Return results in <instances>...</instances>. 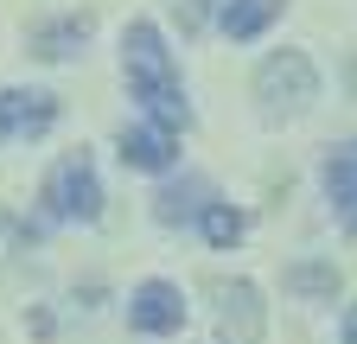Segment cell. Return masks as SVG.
I'll use <instances>...</instances> for the list:
<instances>
[{"mask_svg":"<svg viewBox=\"0 0 357 344\" xmlns=\"http://www.w3.org/2000/svg\"><path fill=\"white\" fill-rule=\"evenodd\" d=\"M121 77H128V96L141 102L147 121H160L166 134H185V127H192L185 83H178V64L166 52V32L153 19H134L121 32Z\"/></svg>","mask_w":357,"mask_h":344,"instance_id":"6da1fadb","label":"cell"},{"mask_svg":"<svg viewBox=\"0 0 357 344\" xmlns=\"http://www.w3.org/2000/svg\"><path fill=\"white\" fill-rule=\"evenodd\" d=\"M255 102L268 121H294L319 102V64H312L300 45H281L255 64Z\"/></svg>","mask_w":357,"mask_h":344,"instance_id":"7a4b0ae2","label":"cell"},{"mask_svg":"<svg viewBox=\"0 0 357 344\" xmlns=\"http://www.w3.org/2000/svg\"><path fill=\"white\" fill-rule=\"evenodd\" d=\"M38 204H45V217H52V224H96V217H102V179H96V159H89L83 147L64 153L52 172H45Z\"/></svg>","mask_w":357,"mask_h":344,"instance_id":"3957f363","label":"cell"},{"mask_svg":"<svg viewBox=\"0 0 357 344\" xmlns=\"http://www.w3.org/2000/svg\"><path fill=\"white\" fill-rule=\"evenodd\" d=\"M217 344H268V299L255 281H217Z\"/></svg>","mask_w":357,"mask_h":344,"instance_id":"277c9868","label":"cell"},{"mask_svg":"<svg viewBox=\"0 0 357 344\" xmlns=\"http://www.w3.org/2000/svg\"><path fill=\"white\" fill-rule=\"evenodd\" d=\"M185 319H192V306H185V293H178V281H141L128 293V331H141V338H178L185 331Z\"/></svg>","mask_w":357,"mask_h":344,"instance_id":"5b68a950","label":"cell"},{"mask_svg":"<svg viewBox=\"0 0 357 344\" xmlns=\"http://www.w3.org/2000/svg\"><path fill=\"white\" fill-rule=\"evenodd\" d=\"M58 127V96L52 90H0V147L7 141H38Z\"/></svg>","mask_w":357,"mask_h":344,"instance_id":"8992f818","label":"cell"},{"mask_svg":"<svg viewBox=\"0 0 357 344\" xmlns=\"http://www.w3.org/2000/svg\"><path fill=\"white\" fill-rule=\"evenodd\" d=\"M115 153H121V166L128 172H172L178 166V134H166L160 121H128L121 134H115Z\"/></svg>","mask_w":357,"mask_h":344,"instance_id":"52a82bcc","label":"cell"},{"mask_svg":"<svg viewBox=\"0 0 357 344\" xmlns=\"http://www.w3.org/2000/svg\"><path fill=\"white\" fill-rule=\"evenodd\" d=\"M319 191L332 204V217L344 224V236H357V141L326 147V159H319Z\"/></svg>","mask_w":357,"mask_h":344,"instance_id":"ba28073f","label":"cell"},{"mask_svg":"<svg viewBox=\"0 0 357 344\" xmlns=\"http://www.w3.org/2000/svg\"><path fill=\"white\" fill-rule=\"evenodd\" d=\"M89 32H96V19H89V13H58V19L32 26L26 52H32V58H45V64H64V58H77V52L89 45Z\"/></svg>","mask_w":357,"mask_h":344,"instance_id":"9c48e42d","label":"cell"},{"mask_svg":"<svg viewBox=\"0 0 357 344\" xmlns=\"http://www.w3.org/2000/svg\"><path fill=\"white\" fill-rule=\"evenodd\" d=\"M211 198H217V191H211L204 172H178L172 185H160V191H153V224H166V230H172V224H192Z\"/></svg>","mask_w":357,"mask_h":344,"instance_id":"30bf717a","label":"cell"},{"mask_svg":"<svg viewBox=\"0 0 357 344\" xmlns=\"http://www.w3.org/2000/svg\"><path fill=\"white\" fill-rule=\"evenodd\" d=\"M281 13H287V0H223L217 7V32L230 38V45H255Z\"/></svg>","mask_w":357,"mask_h":344,"instance_id":"8fae6325","label":"cell"},{"mask_svg":"<svg viewBox=\"0 0 357 344\" xmlns=\"http://www.w3.org/2000/svg\"><path fill=\"white\" fill-rule=\"evenodd\" d=\"M281 287H287L294 299L332 306V299H338V287H344V274H338L332 262H319V255H306V262H287V268H281Z\"/></svg>","mask_w":357,"mask_h":344,"instance_id":"7c38bea8","label":"cell"},{"mask_svg":"<svg viewBox=\"0 0 357 344\" xmlns=\"http://www.w3.org/2000/svg\"><path fill=\"white\" fill-rule=\"evenodd\" d=\"M192 224H198V236H204L211 249H236V242L249 236V210H243V204H230V198H211Z\"/></svg>","mask_w":357,"mask_h":344,"instance_id":"4fadbf2b","label":"cell"},{"mask_svg":"<svg viewBox=\"0 0 357 344\" xmlns=\"http://www.w3.org/2000/svg\"><path fill=\"white\" fill-rule=\"evenodd\" d=\"M338 344H357V299H351L344 319H338Z\"/></svg>","mask_w":357,"mask_h":344,"instance_id":"5bb4252c","label":"cell"},{"mask_svg":"<svg viewBox=\"0 0 357 344\" xmlns=\"http://www.w3.org/2000/svg\"><path fill=\"white\" fill-rule=\"evenodd\" d=\"M344 83H351V96H357V52H351V70H344Z\"/></svg>","mask_w":357,"mask_h":344,"instance_id":"9a60e30c","label":"cell"}]
</instances>
